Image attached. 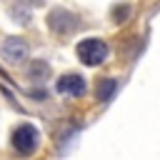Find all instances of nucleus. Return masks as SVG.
Instances as JSON below:
<instances>
[{"instance_id": "f257e3e1", "label": "nucleus", "mask_w": 160, "mask_h": 160, "mask_svg": "<svg viewBox=\"0 0 160 160\" xmlns=\"http://www.w3.org/2000/svg\"><path fill=\"white\" fill-rule=\"evenodd\" d=\"M10 142H12V148H15L20 155H30V152H35L38 145H40V132H38L32 125L25 122V125H18V128L12 130Z\"/></svg>"}, {"instance_id": "f03ea898", "label": "nucleus", "mask_w": 160, "mask_h": 160, "mask_svg": "<svg viewBox=\"0 0 160 160\" xmlns=\"http://www.w3.org/2000/svg\"><path fill=\"white\" fill-rule=\"evenodd\" d=\"M78 52H80L82 62H88V65H100L102 58H105V45L98 42V40H90V42H82V45L78 48Z\"/></svg>"}, {"instance_id": "7ed1b4c3", "label": "nucleus", "mask_w": 160, "mask_h": 160, "mask_svg": "<svg viewBox=\"0 0 160 160\" xmlns=\"http://www.w3.org/2000/svg\"><path fill=\"white\" fill-rule=\"evenodd\" d=\"M58 90H60L62 95L78 98V95H82V92H85V82H82V78H80V75H65V78L58 82Z\"/></svg>"}, {"instance_id": "20e7f679", "label": "nucleus", "mask_w": 160, "mask_h": 160, "mask_svg": "<svg viewBox=\"0 0 160 160\" xmlns=\"http://www.w3.org/2000/svg\"><path fill=\"white\" fill-rule=\"evenodd\" d=\"M2 52H5V58H10L12 62H18V60H22V55H25V45H22V42H8Z\"/></svg>"}, {"instance_id": "39448f33", "label": "nucleus", "mask_w": 160, "mask_h": 160, "mask_svg": "<svg viewBox=\"0 0 160 160\" xmlns=\"http://www.w3.org/2000/svg\"><path fill=\"white\" fill-rule=\"evenodd\" d=\"M28 75H30V80H38V82H42V80H48V75H50V68H48L45 62H35V65L28 70Z\"/></svg>"}, {"instance_id": "423d86ee", "label": "nucleus", "mask_w": 160, "mask_h": 160, "mask_svg": "<svg viewBox=\"0 0 160 160\" xmlns=\"http://www.w3.org/2000/svg\"><path fill=\"white\" fill-rule=\"evenodd\" d=\"M112 92H115V82H112V80H102V82H100V88H98V100H102V102H105V100H110V95H112Z\"/></svg>"}]
</instances>
